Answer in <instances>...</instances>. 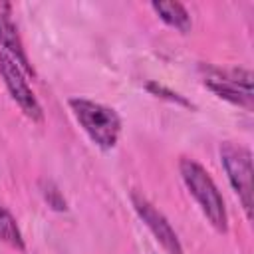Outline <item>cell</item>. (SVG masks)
I'll list each match as a JSON object with an SVG mask.
<instances>
[{
    "label": "cell",
    "mask_w": 254,
    "mask_h": 254,
    "mask_svg": "<svg viewBox=\"0 0 254 254\" xmlns=\"http://www.w3.org/2000/svg\"><path fill=\"white\" fill-rule=\"evenodd\" d=\"M179 171H181V177H183L189 192L194 196V200H196L198 208L202 210V214L206 216V220L218 232H226L228 230L226 204H224V198H222L220 190L216 189L212 177L206 173V169L200 163H196L194 159L183 157L179 161Z\"/></svg>",
    "instance_id": "6da1fadb"
},
{
    "label": "cell",
    "mask_w": 254,
    "mask_h": 254,
    "mask_svg": "<svg viewBox=\"0 0 254 254\" xmlns=\"http://www.w3.org/2000/svg\"><path fill=\"white\" fill-rule=\"evenodd\" d=\"M67 105L79 127L99 149L109 151L117 145L121 135V119L115 109L83 97H71Z\"/></svg>",
    "instance_id": "7a4b0ae2"
},
{
    "label": "cell",
    "mask_w": 254,
    "mask_h": 254,
    "mask_svg": "<svg viewBox=\"0 0 254 254\" xmlns=\"http://www.w3.org/2000/svg\"><path fill=\"white\" fill-rule=\"evenodd\" d=\"M220 161L226 171L228 183L238 194L246 218L252 216V155L246 147L236 143H222L220 145Z\"/></svg>",
    "instance_id": "3957f363"
},
{
    "label": "cell",
    "mask_w": 254,
    "mask_h": 254,
    "mask_svg": "<svg viewBox=\"0 0 254 254\" xmlns=\"http://www.w3.org/2000/svg\"><path fill=\"white\" fill-rule=\"evenodd\" d=\"M204 85L212 89L218 97L238 105V107H252V73L248 69L232 67V69H218V67H204Z\"/></svg>",
    "instance_id": "277c9868"
},
{
    "label": "cell",
    "mask_w": 254,
    "mask_h": 254,
    "mask_svg": "<svg viewBox=\"0 0 254 254\" xmlns=\"http://www.w3.org/2000/svg\"><path fill=\"white\" fill-rule=\"evenodd\" d=\"M0 77L4 79L8 93L18 103V107L24 111V115L32 121H42L44 111H42V105H40L38 97L34 95L32 87L28 85L26 71L4 52H0Z\"/></svg>",
    "instance_id": "5b68a950"
},
{
    "label": "cell",
    "mask_w": 254,
    "mask_h": 254,
    "mask_svg": "<svg viewBox=\"0 0 254 254\" xmlns=\"http://www.w3.org/2000/svg\"><path fill=\"white\" fill-rule=\"evenodd\" d=\"M131 204H133L135 212L139 214V218L143 220V224L153 234V238L161 244V248L167 254H185L183 244L179 240V234L175 232V228L171 226V222L167 220V216L161 210L155 208L153 202H149L145 196L133 192L131 194Z\"/></svg>",
    "instance_id": "8992f818"
},
{
    "label": "cell",
    "mask_w": 254,
    "mask_h": 254,
    "mask_svg": "<svg viewBox=\"0 0 254 254\" xmlns=\"http://www.w3.org/2000/svg\"><path fill=\"white\" fill-rule=\"evenodd\" d=\"M0 46L2 52L10 56L28 75H34V67L28 60V54L24 50V42L18 34V28L12 20V4L0 0Z\"/></svg>",
    "instance_id": "52a82bcc"
},
{
    "label": "cell",
    "mask_w": 254,
    "mask_h": 254,
    "mask_svg": "<svg viewBox=\"0 0 254 254\" xmlns=\"http://www.w3.org/2000/svg\"><path fill=\"white\" fill-rule=\"evenodd\" d=\"M151 8L171 28L179 30L181 34L190 32L192 22H190V16H189V12H187V8L183 4H179V2H153Z\"/></svg>",
    "instance_id": "ba28073f"
},
{
    "label": "cell",
    "mask_w": 254,
    "mask_h": 254,
    "mask_svg": "<svg viewBox=\"0 0 254 254\" xmlns=\"http://www.w3.org/2000/svg\"><path fill=\"white\" fill-rule=\"evenodd\" d=\"M0 240L4 244H8L10 248H14V250H20V252L26 250L22 230H20L14 214L4 204H0Z\"/></svg>",
    "instance_id": "9c48e42d"
},
{
    "label": "cell",
    "mask_w": 254,
    "mask_h": 254,
    "mask_svg": "<svg viewBox=\"0 0 254 254\" xmlns=\"http://www.w3.org/2000/svg\"><path fill=\"white\" fill-rule=\"evenodd\" d=\"M147 89L151 91V93H155L157 97H167L169 101H175V103H181V105H187V107H190V103L183 97V95H179V93H175V91H171V89H167L165 85H161V83H155V81H151V83H147Z\"/></svg>",
    "instance_id": "30bf717a"
},
{
    "label": "cell",
    "mask_w": 254,
    "mask_h": 254,
    "mask_svg": "<svg viewBox=\"0 0 254 254\" xmlns=\"http://www.w3.org/2000/svg\"><path fill=\"white\" fill-rule=\"evenodd\" d=\"M42 192H44V196H46V200H48V204H50L52 208H56V210H65V198L62 196V192H60L52 183H48Z\"/></svg>",
    "instance_id": "8fae6325"
}]
</instances>
